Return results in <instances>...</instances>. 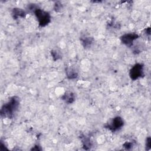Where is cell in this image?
Wrapping results in <instances>:
<instances>
[{"instance_id": "cell-1", "label": "cell", "mask_w": 151, "mask_h": 151, "mask_svg": "<svg viewBox=\"0 0 151 151\" xmlns=\"http://www.w3.org/2000/svg\"><path fill=\"white\" fill-rule=\"evenodd\" d=\"M18 106V101L15 98H13L11 100L4 105L1 109V114L4 115V116L11 117L14 111H15Z\"/></svg>"}, {"instance_id": "cell-2", "label": "cell", "mask_w": 151, "mask_h": 151, "mask_svg": "<svg viewBox=\"0 0 151 151\" xmlns=\"http://www.w3.org/2000/svg\"><path fill=\"white\" fill-rule=\"evenodd\" d=\"M35 14L37 19H38L40 25L41 26H45L50 22V17L47 12H45L40 9H36Z\"/></svg>"}, {"instance_id": "cell-3", "label": "cell", "mask_w": 151, "mask_h": 151, "mask_svg": "<svg viewBox=\"0 0 151 151\" xmlns=\"http://www.w3.org/2000/svg\"><path fill=\"white\" fill-rule=\"evenodd\" d=\"M143 74V67L140 64L135 65L130 70V76L133 80L137 79L141 77Z\"/></svg>"}, {"instance_id": "cell-4", "label": "cell", "mask_w": 151, "mask_h": 151, "mask_svg": "<svg viewBox=\"0 0 151 151\" xmlns=\"http://www.w3.org/2000/svg\"><path fill=\"white\" fill-rule=\"evenodd\" d=\"M123 120L119 117H116L113 119L111 124L110 126V127L113 130H116L120 128L123 126Z\"/></svg>"}, {"instance_id": "cell-5", "label": "cell", "mask_w": 151, "mask_h": 151, "mask_svg": "<svg viewBox=\"0 0 151 151\" xmlns=\"http://www.w3.org/2000/svg\"><path fill=\"white\" fill-rule=\"evenodd\" d=\"M137 37V35H136L135 34H127V35H125L123 37H122V41L123 42V43L126 44L127 45H129L130 44H131V42L135 38H136Z\"/></svg>"}, {"instance_id": "cell-6", "label": "cell", "mask_w": 151, "mask_h": 151, "mask_svg": "<svg viewBox=\"0 0 151 151\" xmlns=\"http://www.w3.org/2000/svg\"><path fill=\"white\" fill-rule=\"evenodd\" d=\"M14 15L21 16V15H22V14H24V12L22 11V10H21L20 9H15L14 10Z\"/></svg>"}]
</instances>
